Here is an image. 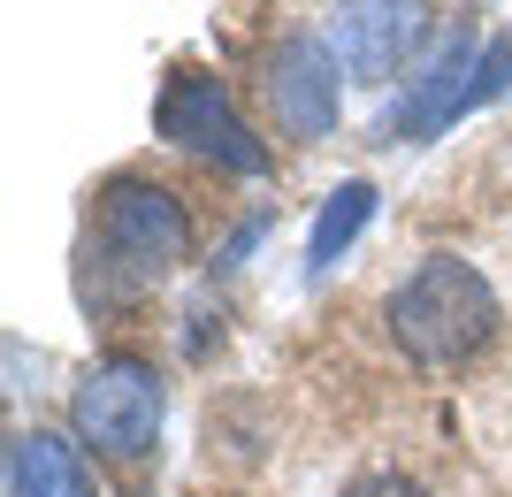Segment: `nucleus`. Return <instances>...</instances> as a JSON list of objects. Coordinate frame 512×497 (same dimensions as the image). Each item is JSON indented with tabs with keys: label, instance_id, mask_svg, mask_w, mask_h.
I'll return each mask as SVG.
<instances>
[{
	"label": "nucleus",
	"instance_id": "f257e3e1",
	"mask_svg": "<svg viewBox=\"0 0 512 497\" xmlns=\"http://www.w3.org/2000/svg\"><path fill=\"white\" fill-rule=\"evenodd\" d=\"M383 322H390V345L406 352L413 368H459V360H474V352L497 337L505 306H497L490 276H482L474 260L428 253L421 268L390 291Z\"/></svg>",
	"mask_w": 512,
	"mask_h": 497
},
{
	"label": "nucleus",
	"instance_id": "f03ea898",
	"mask_svg": "<svg viewBox=\"0 0 512 497\" xmlns=\"http://www.w3.org/2000/svg\"><path fill=\"white\" fill-rule=\"evenodd\" d=\"M85 260L107 276V299H130L161 283L169 268L192 260V215L169 184L153 176H107L100 199H92V238H85Z\"/></svg>",
	"mask_w": 512,
	"mask_h": 497
},
{
	"label": "nucleus",
	"instance_id": "7ed1b4c3",
	"mask_svg": "<svg viewBox=\"0 0 512 497\" xmlns=\"http://www.w3.org/2000/svg\"><path fill=\"white\" fill-rule=\"evenodd\" d=\"M505 92H512V31H497V39H482V46H474V31H459L383 108V138L390 146H428V138H444L451 123H467V115H482L490 100H505Z\"/></svg>",
	"mask_w": 512,
	"mask_h": 497
},
{
	"label": "nucleus",
	"instance_id": "20e7f679",
	"mask_svg": "<svg viewBox=\"0 0 512 497\" xmlns=\"http://www.w3.org/2000/svg\"><path fill=\"white\" fill-rule=\"evenodd\" d=\"M161 413H169V383L153 360H130V352L92 360L69 390V436L92 444L100 459H146L161 436Z\"/></svg>",
	"mask_w": 512,
	"mask_h": 497
},
{
	"label": "nucleus",
	"instance_id": "39448f33",
	"mask_svg": "<svg viewBox=\"0 0 512 497\" xmlns=\"http://www.w3.org/2000/svg\"><path fill=\"white\" fill-rule=\"evenodd\" d=\"M153 138H169L176 153L214 161L230 176H268V138L237 115L230 85L207 77V69H169V85L153 100Z\"/></svg>",
	"mask_w": 512,
	"mask_h": 497
},
{
	"label": "nucleus",
	"instance_id": "423d86ee",
	"mask_svg": "<svg viewBox=\"0 0 512 497\" xmlns=\"http://www.w3.org/2000/svg\"><path fill=\"white\" fill-rule=\"evenodd\" d=\"M428 39H436L428 0H337V16H329V46H337L344 77H360V85L406 77L428 54Z\"/></svg>",
	"mask_w": 512,
	"mask_h": 497
},
{
	"label": "nucleus",
	"instance_id": "0eeeda50",
	"mask_svg": "<svg viewBox=\"0 0 512 497\" xmlns=\"http://www.w3.org/2000/svg\"><path fill=\"white\" fill-rule=\"evenodd\" d=\"M260 92L276 108L283 138H329L344 115V62L321 31H291V39L268 46V69H260Z\"/></svg>",
	"mask_w": 512,
	"mask_h": 497
},
{
	"label": "nucleus",
	"instance_id": "6e6552de",
	"mask_svg": "<svg viewBox=\"0 0 512 497\" xmlns=\"http://www.w3.org/2000/svg\"><path fill=\"white\" fill-rule=\"evenodd\" d=\"M8 497H92V467L77 436L16 429L8 436Z\"/></svg>",
	"mask_w": 512,
	"mask_h": 497
},
{
	"label": "nucleus",
	"instance_id": "1a4fd4ad",
	"mask_svg": "<svg viewBox=\"0 0 512 497\" xmlns=\"http://www.w3.org/2000/svg\"><path fill=\"white\" fill-rule=\"evenodd\" d=\"M375 222V184L367 176H344L337 192L321 199V215H314V230H306V283H321L329 268H337L352 245H360V230Z\"/></svg>",
	"mask_w": 512,
	"mask_h": 497
},
{
	"label": "nucleus",
	"instance_id": "9d476101",
	"mask_svg": "<svg viewBox=\"0 0 512 497\" xmlns=\"http://www.w3.org/2000/svg\"><path fill=\"white\" fill-rule=\"evenodd\" d=\"M337 497H428L413 475H398V467H375V475H352Z\"/></svg>",
	"mask_w": 512,
	"mask_h": 497
}]
</instances>
